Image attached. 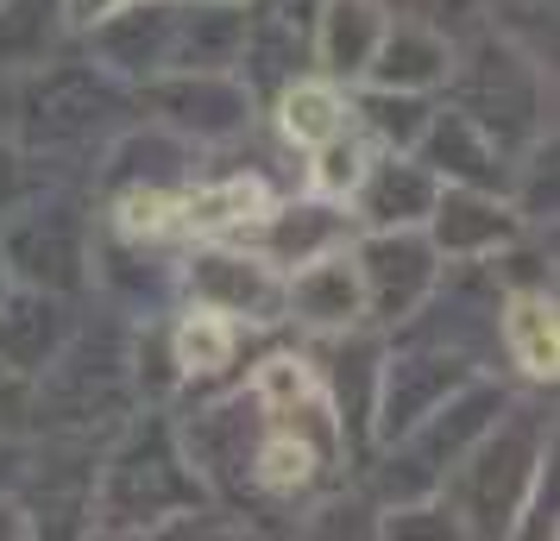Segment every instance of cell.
<instances>
[{
  "label": "cell",
  "instance_id": "6da1fadb",
  "mask_svg": "<svg viewBox=\"0 0 560 541\" xmlns=\"http://www.w3.org/2000/svg\"><path fill=\"white\" fill-rule=\"evenodd\" d=\"M196 504H202V472L189 466L177 428L164 415H139L95 479L89 522L95 529H164L171 516H189Z\"/></svg>",
  "mask_w": 560,
  "mask_h": 541
},
{
  "label": "cell",
  "instance_id": "7a4b0ae2",
  "mask_svg": "<svg viewBox=\"0 0 560 541\" xmlns=\"http://www.w3.org/2000/svg\"><path fill=\"white\" fill-rule=\"evenodd\" d=\"M555 460V422L541 410H510L485 428L454 466V522L459 536H510L529 504L535 472Z\"/></svg>",
  "mask_w": 560,
  "mask_h": 541
},
{
  "label": "cell",
  "instance_id": "3957f363",
  "mask_svg": "<svg viewBox=\"0 0 560 541\" xmlns=\"http://www.w3.org/2000/svg\"><path fill=\"white\" fill-rule=\"evenodd\" d=\"M447 95L510 157H516V145H535L548 132V120H541V57L523 51L510 32H479L472 45H454Z\"/></svg>",
  "mask_w": 560,
  "mask_h": 541
},
{
  "label": "cell",
  "instance_id": "277c9868",
  "mask_svg": "<svg viewBox=\"0 0 560 541\" xmlns=\"http://www.w3.org/2000/svg\"><path fill=\"white\" fill-rule=\"evenodd\" d=\"M127 107V89L95 70V63H32V77L20 82L13 95V114H20V139L32 152H63V145H89L102 139Z\"/></svg>",
  "mask_w": 560,
  "mask_h": 541
},
{
  "label": "cell",
  "instance_id": "5b68a950",
  "mask_svg": "<svg viewBox=\"0 0 560 541\" xmlns=\"http://www.w3.org/2000/svg\"><path fill=\"white\" fill-rule=\"evenodd\" d=\"M127 410V353L120 340H63L57 360L32 378V428H95Z\"/></svg>",
  "mask_w": 560,
  "mask_h": 541
},
{
  "label": "cell",
  "instance_id": "8992f818",
  "mask_svg": "<svg viewBox=\"0 0 560 541\" xmlns=\"http://www.w3.org/2000/svg\"><path fill=\"white\" fill-rule=\"evenodd\" d=\"M7 221V246H0V258H7V271L20 278V284L32 290H51V296H63V290L82 284V271H89V227H82V214L70 202H20L0 214Z\"/></svg>",
  "mask_w": 560,
  "mask_h": 541
},
{
  "label": "cell",
  "instance_id": "52a82bcc",
  "mask_svg": "<svg viewBox=\"0 0 560 541\" xmlns=\"http://www.w3.org/2000/svg\"><path fill=\"white\" fill-rule=\"evenodd\" d=\"M359 258V284H365V309L372 321L397 328V321H416V309L434 296L441 284V264H434V239L416 227H372L365 246H353Z\"/></svg>",
  "mask_w": 560,
  "mask_h": 541
},
{
  "label": "cell",
  "instance_id": "ba28073f",
  "mask_svg": "<svg viewBox=\"0 0 560 541\" xmlns=\"http://www.w3.org/2000/svg\"><path fill=\"white\" fill-rule=\"evenodd\" d=\"M472 378V365L447 353V346H416V353H390L378 365V390H372V415H378V435L397 440L409 435L434 403H447L459 385Z\"/></svg>",
  "mask_w": 560,
  "mask_h": 541
},
{
  "label": "cell",
  "instance_id": "9c48e42d",
  "mask_svg": "<svg viewBox=\"0 0 560 541\" xmlns=\"http://www.w3.org/2000/svg\"><path fill=\"white\" fill-rule=\"evenodd\" d=\"M145 107L171 132H196V139H228L253 120V89L233 82L228 70H164L145 82Z\"/></svg>",
  "mask_w": 560,
  "mask_h": 541
},
{
  "label": "cell",
  "instance_id": "30bf717a",
  "mask_svg": "<svg viewBox=\"0 0 560 541\" xmlns=\"http://www.w3.org/2000/svg\"><path fill=\"white\" fill-rule=\"evenodd\" d=\"M183 284H189V296L202 309H221L233 321H253V328L283 321V271L265 264L258 252H228V246L196 252L189 271H183Z\"/></svg>",
  "mask_w": 560,
  "mask_h": 541
},
{
  "label": "cell",
  "instance_id": "8fae6325",
  "mask_svg": "<svg viewBox=\"0 0 560 541\" xmlns=\"http://www.w3.org/2000/svg\"><path fill=\"white\" fill-rule=\"evenodd\" d=\"M283 321H303L315 334H353L365 321V284H359L353 239L290 264V278H283Z\"/></svg>",
  "mask_w": 560,
  "mask_h": 541
},
{
  "label": "cell",
  "instance_id": "7c38bea8",
  "mask_svg": "<svg viewBox=\"0 0 560 541\" xmlns=\"http://www.w3.org/2000/svg\"><path fill=\"white\" fill-rule=\"evenodd\" d=\"M429 239H434V252L459 258V264H479V258H498L510 239H523V214L498 189H466V183H454L429 208Z\"/></svg>",
  "mask_w": 560,
  "mask_h": 541
},
{
  "label": "cell",
  "instance_id": "4fadbf2b",
  "mask_svg": "<svg viewBox=\"0 0 560 541\" xmlns=\"http://www.w3.org/2000/svg\"><path fill=\"white\" fill-rule=\"evenodd\" d=\"M171 32H177L171 0H127V7H114L107 20L89 26V38H95V57H102L107 77L152 82L171 70Z\"/></svg>",
  "mask_w": 560,
  "mask_h": 541
},
{
  "label": "cell",
  "instance_id": "5bb4252c",
  "mask_svg": "<svg viewBox=\"0 0 560 541\" xmlns=\"http://www.w3.org/2000/svg\"><path fill=\"white\" fill-rule=\"evenodd\" d=\"M416 152H422V164H429L434 177L466 183V189H510V183H516V157H510L479 120H466L459 107L429 114V127H422V139H416Z\"/></svg>",
  "mask_w": 560,
  "mask_h": 541
},
{
  "label": "cell",
  "instance_id": "9a60e30c",
  "mask_svg": "<svg viewBox=\"0 0 560 541\" xmlns=\"http://www.w3.org/2000/svg\"><path fill=\"white\" fill-rule=\"evenodd\" d=\"M441 183L422 157H397V152H372L365 177L353 183V214L365 227H422L429 221Z\"/></svg>",
  "mask_w": 560,
  "mask_h": 541
},
{
  "label": "cell",
  "instance_id": "2e32d148",
  "mask_svg": "<svg viewBox=\"0 0 560 541\" xmlns=\"http://www.w3.org/2000/svg\"><path fill=\"white\" fill-rule=\"evenodd\" d=\"M347 239H353V221L340 214L334 196L265 208L253 221V252L265 258V264H278V271H290V264H303V258H315V252H328V246H347Z\"/></svg>",
  "mask_w": 560,
  "mask_h": 541
},
{
  "label": "cell",
  "instance_id": "e0dca14e",
  "mask_svg": "<svg viewBox=\"0 0 560 541\" xmlns=\"http://www.w3.org/2000/svg\"><path fill=\"white\" fill-rule=\"evenodd\" d=\"M70 340V315L51 290H7L0 296V360L20 365L26 378H38L57 360V346Z\"/></svg>",
  "mask_w": 560,
  "mask_h": 541
},
{
  "label": "cell",
  "instance_id": "ac0fdd59",
  "mask_svg": "<svg viewBox=\"0 0 560 541\" xmlns=\"http://www.w3.org/2000/svg\"><path fill=\"white\" fill-rule=\"evenodd\" d=\"M315 7H322L315 13V57H322L328 82H365V63L378 51L390 13L378 0H315Z\"/></svg>",
  "mask_w": 560,
  "mask_h": 541
},
{
  "label": "cell",
  "instance_id": "d6986e66",
  "mask_svg": "<svg viewBox=\"0 0 560 541\" xmlns=\"http://www.w3.org/2000/svg\"><path fill=\"white\" fill-rule=\"evenodd\" d=\"M447 63H454V45H447V32L441 26H422V20H390L378 38V51L365 63V82H378V89H434V82H447Z\"/></svg>",
  "mask_w": 560,
  "mask_h": 541
},
{
  "label": "cell",
  "instance_id": "ffe728a7",
  "mask_svg": "<svg viewBox=\"0 0 560 541\" xmlns=\"http://www.w3.org/2000/svg\"><path fill=\"white\" fill-rule=\"evenodd\" d=\"M504 346L516 372L529 385H555V365H560V321H555V290L548 284H523L510 290L504 303Z\"/></svg>",
  "mask_w": 560,
  "mask_h": 541
},
{
  "label": "cell",
  "instance_id": "44dd1931",
  "mask_svg": "<svg viewBox=\"0 0 560 541\" xmlns=\"http://www.w3.org/2000/svg\"><path fill=\"white\" fill-rule=\"evenodd\" d=\"M271 208V189L265 177H221L202 183L196 196H183V227L208 233V239H228V233H246Z\"/></svg>",
  "mask_w": 560,
  "mask_h": 541
},
{
  "label": "cell",
  "instance_id": "7402d4cb",
  "mask_svg": "<svg viewBox=\"0 0 560 541\" xmlns=\"http://www.w3.org/2000/svg\"><path fill=\"white\" fill-rule=\"evenodd\" d=\"M347 120H353V107H347V95H340L334 82L290 77L278 89V127H283V139H290V145H303V152L328 145L334 132H347Z\"/></svg>",
  "mask_w": 560,
  "mask_h": 541
},
{
  "label": "cell",
  "instance_id": "603a6c76",
  "mask_svg": "<svg viewBox=\"0 0 560 541\" xmlns=\"http://www.w3.org/2000/svg\"><path fill=\"white\" fill-rule=\"evenodd\" d=\"M233 353H240V321L221 309H196L183 315L177 328H171V360H177V378H221L233 365Z\"/></svg>",
  "mask_w": 560,
  "mask_h": 541
},
{
  "label": "cell",
  "instance_id": "cb8c5ba5",
  "mask_svg": "<svg viewBox=\"0 0 560 541\" xmlns=\"http://www.w3.org/2000/svg\"><path fill=\"white\" fill-rule=\"evenodd\" d=\"M57 26H63L57 0H0V70H32V63H45Z\"/></svg>",
  "mask_w": 560,
  "mask_h": 541
},
{
  "label": "cell",
  "instance_id": "d4e9b609",
  "mask_svg": "<svg viewBox=\"0 0 560 541\" xmlns=\"http://www.w3.org/2000/svg\"><path fill=\"white\" fill-rule=\"evenodd\" d=\"M114 227L127 233L132 246H158V239L183 233V196L158 189V183H132L127 196L114 202Z\"/></svg>",
  "mask_w": 560,
  "mask_h": 541
},
{
  "label": "cell",
  "instance_id": "484cf974",
  "mask_svg": "<svg viewBox=\"0 0 560 541\" xmlns=\"http://www.w3.org/2000/svg\"><path fill=\"white\" fill-rule=\"evenodd\" d=\"M315 365L303 360V353H271V360L253 372V410L265 415H283V410H296V403H308L315 397Z\"/></svg>",
  "mask_w": 560,
  "mask_h": 541
},
{
  "label": "cell",
  "instance_id": "4316f807",
  "mask_svg": "<svg viewBox=\"0 0 560 541\" xmlns=\"http://www.w3.org/2000/svg\"><path fill=\"white\" fill-rule=\"evenodd\" d=\"M359 114L372 120V132H378L384 145H416L422 139V127H429L434 107L416 95V89H372L365 102H359Z\"/></svg>",
  "mask_w": 560,
  "mask_h": 541
},
{
  "label": "cell",
  "instance_id": "83f0119b",
  "mask_svg": "<svg viewBox=\"0 0 560 541\" xmlns=\"http://www.w3.org/2000/svg\"><path fill=\"white\" fill-rule=\"evenodd\" d=\"M365 164H372V152H365L359 139H347V132H334L328 145H315V170H308V183H315L322 196H334V202H347L353 183L365 177Z\"/></svg>",
  "mask_w": 560,
  "mask_h": 541
},
{
  "label": "cell",
  "instance_id": "f1b7e54d",
  "mask_svg": "<svg viewBox=\"0 0 560 541\" xmlns=\"http://www.w3.org/2000/svg\"><path fill=\"white\" fill-rule=\"evenodd\" d=\"M32 428V378L20 372V365L0 360V435H26Z\"/></svg>",
  "mask_w": 560,
  "mask_h": 541
},
{
  "label": "cell",
  "instance_id": "f546056e",
  "mask_svg": "<svg viewBox=\"0 0 560 541\" xmlns=\"http://www.w3.org/2000/svg\"><path fill=\"white\" fill-rule=\"evenodd\" d=\"M390 20H422V26H447L454 13H472L479 0H378Z\"/></svg>",
  "mask_w": 560,
  "mask_h": 541
},
{
  "label": "cell",
  "instance_id": "4dcf8cb0",
  "mask_svg": "<svg viewBox=\"0 0 560 541\" xmlns=\"http://www.w3.org/2000/svg\"><path fill=\"white\" fill-rule=\"evenodd\" d=\"M20 202H26V157L0 139V214L20 208Z\"/></svg>",
  "mask_w": 560,
  "mask_h": 541
},
{
  "label": "cell",
  "instance_id": "1f68e13d",
  "mask_svg": "<svg viewBox=\"0 0 560 541\" xmlns=\"http://www.w3.org/2000/svg\"><path fill=\"white\" fill-rule=\"evenodd\" d=\"M114 7H127V0H57V13H63V26L70 32H89L95 20H107Z\"/></svg>",
  "mask_w": 560,
  "mask_h": 541
},
{
  "label": "cell",
  "instance_id": "d6a6232c",
  "mask_svg": "<svg viewBox=\"0 0 560 541\" xmlns=\"http://www.w3.org/2000/svg\"><path fill=\"white\" fill-rule=\"evenodd\" d=\"M20 472H26L20 447H13V435H0V497H7V491H20Z\"/></svg>",
  "mask_w": 560,
  "mask_h": 541
},
{
  "label": "cell",
  "instance_id": "836d02e7",
  "mask_svg": "<svg viewBox=\"0 0 560 541\" xmlns=\"http://www.w3.org/2000/svg\"><path fill=\"white\" fill-rule=\"evenodd\" d=\"M0 296H7V258H0Z\"/></svg>",
  "mask_w": 560,
  "mask_h": 541
},
{
  "label": "cell",
  "instance_id": "e575fe53",
  "mask_svg": "<svg viewBox=\"0 0 560 541\" xmlns=\"http://www.w3.org/2000/svg\"><path fill=\"white\" fill-rule=\"evenodd\" d=\"M233 7H246V0H233Z\"/></svg>",
  "mask_w": 560,
  "mask_h": 541
}]
</instances>
